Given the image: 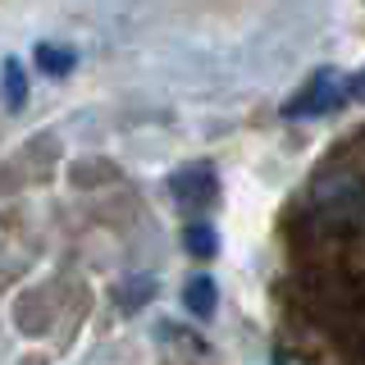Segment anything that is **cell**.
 <instances>
[{"mask_svg": "<svg viewBox=\"0 0 365 365\" xmlns=\"http://www.w3.org/2000/svg\"><path fill=\"white\" fill-rule=\"evenodd\" d=\"M215 302H220V292H215L210 274L187 279V288H182V306H187V315H215Z\"/></svg>", "mask_w": 365, "mask_h": 365, "instance_id": "3957f363", "label": "cell"}, {"mask_svg": "<svg viewBox=\"0 0 365 365\" xmlns=\"http://www.w3.org/2000/svg\"><path fill=\"white\" fill-rule=\"evenodd\" d=\"M0 91H5L9 110H23V101H28V78H23L19 60H5V68H0Z\"/></svg>", "mask_w": 365, "mask_h": 365, "instance_id": "277c9868", "label": "cell"}, {"mask_svg": "<svg viewBox=\"0 0 365 365\" xmlns=\"http://www.w3.org/2000/svg\"><path fill=\"white\" fill-rule=\"evenodd\" d=\"M182 247H187L192 256H215V228L210 224H192L187 233H182Z\"/></svg>", "mask_w": 365, "mask_h": 365, "instance_id": "8992f818", "label": "cell"}, {"mask_svg": "<svg viewBox=\"0 0 365 365\" xmlns=\"http://www.w3.org/2000/svg\"><path fill=\"white\" fill-rule=\"evenodd\" d=\"M151 292H155V283H151V279H133V288L123 292V311H137V306H142Z\"/></svg>", "mask_w": 365, "mask_h": 365, "instance_id": "52a82bcc", "label": "cell"}, {"mask_svg": "<svg viewBox=\"0 0 365 365\" xmlns=\"http://www.w3.org/2000/svg\"><path fill=\"white\" fill-rule=\"evenodd\" d=\"M169 192L182 210H210L215 197H220V178H215L210 165H187L169 178Z\"/></svg>", "mask_w": 365, "mask_h": 365, "instance_id": "6da1fadb", "label": "cell"}, {"mask_svg": "<svg viewBox=\"0 0 365 365\" xmlns=\"http://www.w3.org/2000/svg\"><path fill=\"white\" fill-rule=\"evenodd\" d=\"M37 64H41V73H51V78H64L68 68H73V51H64V46H51V41H41V46H37Z\"/></svg>", "mask_w": 365, "mask_h": 365, "instance_id": "5b68a950", "label": "cell"}, {"mask_svg": "<svg viewBox=\"0 0 365 365\" xmlns=\"http://www.w3.org/2000/svg\"><path fill=\"white\" fill-rule=\"evenodd\" d=\"M351 96H365V73L356 78V83H351Z\"/></svg>", "mask_w": 365, "mask_h": 365, "instance_id": "ba28073f", "label": "cell"}, {"mask_svg": "<svg viewBox=\"0 0 365 365\" xmlns=\"http://www.w3.org/2000/svg\"><path fill=\"white\" fill-rule=\"evenodd\" d=\"M334 101H338V78H334V73H315L311 83H306V87L288 101V106H283V114H288V119H306V114L329 110Z\"/></svg>", "mask_w": 365, "mask_h": 365, "instance_id": "7a4b0ae2", "label": "cell"}]
</instances>
